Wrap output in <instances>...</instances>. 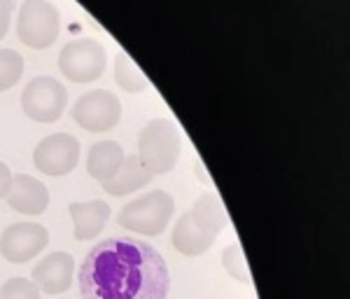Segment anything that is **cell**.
Segmentation results:
<instances>
[{
    "instance_id": "cell-18",
    "label": "cell",
    "mask_w": 350,
    "mask_h": 299,
    "mask_svg": "<svg viewBox=\"0 0 350 299\" xmlns=\"http://www.w3.org/2000/svg\"><path fill=\"white\" fill-rule=\"evenodd\" d=\"M24 75V56L14 49H0V92L12 89Z\"/></svg>"
},
{
    "instance_id": "cell-1",
    "label": "cell",
    "mask_w": 350,
    "mask_h": 299,
    "mask_svg": "<svg viewBox=\"0 0 350 299\" xmlns=\"http://www.w3.org/2000/svg\"><path fill=\"white\" fill-rule=\"evenodd\" d=\"M168 264L159 250L133 239H105L80 267L84 299H166Z\"/></svg>"
},
{
    "instance_id": "cell-15",
    "label": "cell",
    "mask_w": 350,
    "mask_h": 299,
    "mask_svg": "<svg viewBox=\"0 0 350 299\" xmlns=\"http://www.w3.org/2000/svg\"><path fill=\"white\" fill-rule=\"evenodd\" d=\"M152 178L154 176H152L148 168L143 166V161H140L135 155H131V157L124 159V164L120 166V171H117L115 176H112L110 180H105L103 190L112 196H126V194H131V192L150 185Z\"/></svg>"
},
{
    "instance_id": "cell-9",
    "label": "cell",
    "mask_w": 350,
    "mask_h": 299,
    "mask_svg": "<svg viewBox=\"0 0 350 299\" xmlns=\"http://www.w3.org/2000/svg\"><path fill=\"white\" fill-rule=\"evenodd\" d=\"M49 246V231L38 222H14L0 234V255L12 264L36 259Z\"/></svg>"
},
{
    "instance_id": "cell-21",
    "label": "cell",
    "mask_w": 350,
    "mask_h": 299,
    "mask_svg": "<svg viewBox=\"0 0 350 299\" xmlns=\"http://www.w3.org/2000/svg\"><path fill=\"white\" fill-rule=\"evenodd\" d=\"M10 187H12V171L8 168V164L0 161V199L8 196Z\"/></svg>"
},
{
    "instance_id": "cell-17",
    "label": "cell",
    "mask_w": 350,
    "mask_h": 299,
    "mask_svg": "<svg viewBox=\"0 0 350 299\" xmlns=\"http://www.w3.org/2000/svg\"><path fill=\"white\" fill-rule=\"evenodd\" d=\"M222 267L231 278L241 281V283H252V274H250V267H247V259H245V252H243L241 244H229L227 248L222 250Z\"/></svg>"
},
{
    "instance_id": "cell-11",
    "label": "cell",
    "mask_w": 350,
    "mask_h": 299,
    "mask_svg": "<svg viewBox=\"0 0 350 299\" xmlns=\"http://www.w3.org/2000/svg\"><path fill=\"white\" fill-rule=\"evenodd\" d=\"M72 276H75V257L70 252H52L33 267V283L47 295L66 292L72 285Z\"/></svg>"
},
{
    "instance_id": "cell-19",
    "label": "cell",
    "mask_w": 350,
    "mask_h": 299,
    "mask_svg": "<svg viewBox=\"0 0 350 299\" xmlns=\"http://www.w3.org/2000/svg\"><path fill=\"white\" fill-rule=\"evenodd\" d=\"M0 299H40V290L33 281L26 278H10L0 287Z\"/></svg>"
},
{
    "instance_id": "cell-7",
    "label": "cell",
    "mask_w": 350,
    "mask_h": 299,
    "mask_svg": "<svg viewBox=\"0 0 350 299\" xmlns=\"http://www.w3.org/2000/svg\"><path fill=\"white\" fill-rule=\"evenodd\" d=\"M70 115L75 124H80L84 131L105 133L112 131L120 124L122 103L117 99V94L108 92V89H96V92H87L77 99Z\"/></svg>"
},
{
    "instance_id": "cell-3",
    "label": "cell",
    "mask_w": 350,
    "mask_h": 299,
    "mask_svg": "<svg viewBox=\"0 0 350 299\" xmlns=\"http://www.w3.org/2000/svg\"><path fill=\"white\" fill-rule=\"evenodd\" d=\"M183 152V136L171 120H152L138 136V159L152 176H163L173 171Z\"/></svg>"
},
{
    "instance_id": "cell-2",
    "label": "cell",
    "mask_w": 350,
    "mask_h": 299,
    "mask_svg": "<svg viewBox=\"0 0 350 299\" xmlns=\"http://www.w3.org/2000/svg\"><path fill=\"white\" fill-rule=\"evenodd\" d=\"M227 227V213L213 194H201L196 204L178 220L173 227L171 244L187 257L203 255L215 244L219 231Z\"/></svg>"
},
{
    "instance_id": "cell-14",
    "label": "cell",
    "mask_w": 350,
    "mask_h": 299,
    "mask_svg": "<svg viewBox=\"0 0 350 299\" xmlns=\"http://www.w3.org/2000/svg\"><path fill=\"white\" fill-rule=\"evenodd\" d=\"M126 159L124 155V148L115 140H100L89 148L87 155V168H89V176L96 178L98 183H105L120 171V166Z\"/></svg>"
},
{
    "instance_id": "cell-12",
    "label": "cell",
    "mask_w": 350,
    "mask_h": 299,
    "mask_svg": "<svg viewBox=\"0 0 350 299\" xmlns=\"http://www.w3.org/2000/svg\"><path fill=\"white\" fill-rule=\"evenodd\" d=\"M8 206L24 216H42L49 206V190L47 185L28 173L12 176V187L8 192Z\"/></svg>"
},
{
    "instance_id": "cell-4",
    "label": "cell",
    "mask_w": 350,
    "mask_h": 299,
    "mask_svg": "<svg viewBox=\"0 0 350 299\" xmlns=\"http://www.w3.org/2000/svg\"><path fill=\"white\" fill-rule=\"evenodd\" d=\"M175 213V201L168 192L154 190L122 208L120 224L143 236H159Z\"/></svg>"
},
{
    "instance_id": "cell-10",
    "label": "cell",
    "mask_w": 350,
    "mask_h": 299,
    "mask_svg": "<svg viewBox=\"0 0 350 299\" xmlns=\"http://www.w3.org/2000/svg\"><path fill=\"white\" fill-rule=\"evenodd\" d=\"M80 161V140L70 133H52L42 138L33 152V164L47 176H68Z\"/></svg>"
},
{
    "instance_id": "cell-13",
    "label": "cell",
    "mask_w": 350,
    "mask_h": 299,
    "mask_svg": "<svg viewBox=\"0 0 350 299\" xmlns=\"http://www.w3.org/2000/svg\"><path fill=\"white\" fill-rule=\"evenodd\" d=\"M68 213L72 218V234L77 241H92L103 231V227L108 224V220L112 216L110 206L105 201H87V204H70Z\"/></svg>"
},
{
    "instance_id": "cell-6",
    "label": "cell",
    "mask_w": 350,
    "mask_h": 299,
    "mask_svg": "<svg viewBox=\"0 0 350 299\" xmlns=\"http://www.w3.org/2000/svg\"><path fill=\"white\" fill-rule=\"evenodd\" d=\"M105 64H108L105 47L98 40H92V38L70 40L59 54L61 75L77 84L98 80L105 70Z\"/></svg>"
},
{
    "instance_id": "cell-16",
    "label": "cell",
    "mask_w": 350,
    "mask_h": 299,
    "mask_svg": "<svg viewBox=\"0 0 350 299\" xmlns=\"http://www.w3.org/2000/svg\"><path fill=\"white\" fill-rule=\"evenodd\" d=\"M115 82L120 84L124 92H131V94L145 92V89L150 87L145 73L133 64L131 56L126 52H122L115 61Z\"/></svg>"
},
{
    "instance_id": "cell-5",
    "label": "cell",
    "mask_w": 350,
    "mask_h": 299,
    "mask_svg": "<svg viewBox=\"0 0 350 299\" xmlns=\"http://www.w3.org/2000/svg\"><path fill=\"white\" fill-rule=\"evenodd\" d=\"M61 31L59 10L47 0H26L16 19V36L33 49H44L56 42Z\"/></svg>"
},
{
    "instance_id": "cell-20",
    "label": "cell",
    "mask_w": 350,
    "mask_h": 299,
    "mask_svg": "<svg viewBox=\"0 0 350 299\" xmlns=\"http://www.w3.org/2000/svg\"><path fill=\"white\" fill-rule=\"evenodd\" d=\"M14 3L12 0H0V40L8 36L10 31V19H12Z\"/></svg>"
},
{
    "instance_id": "cell-8",
    "label": "cell",
    "mask_w": 350,
    "mask_h": 299,
    "mask_svg": "<svg viewBox=\"0 0 350 299\" xmlns=\"http://www.w3.org/2000/svg\"><path fill=\"white\" fill-rule=\"evenodd\" d=\"M68 92L66 87L54 77H36L26 84L21 94V108L31 120L52 124L66 112Z\"/></svg>"
}]
</instances>
